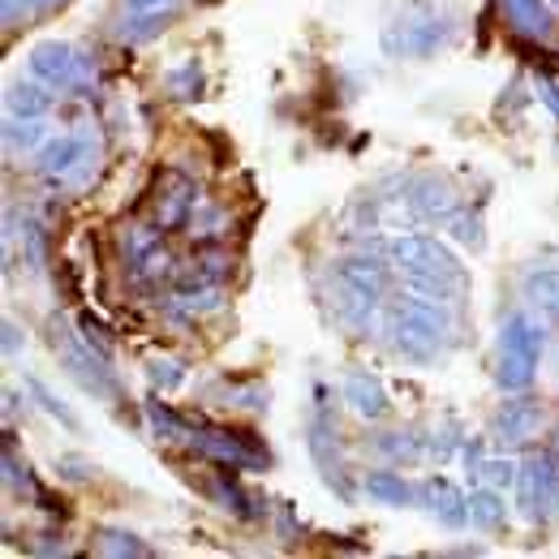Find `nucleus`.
Wrapping results in <instances>:
<instances>
[{"label":"nucleus","mask_w":559,"mask_h":559,"mask_svg":"<svg viewBox=\"0 0 559 559\" xmlns=\"http://www.w3.org/2000/svg\"><path fill=\"white\" fill-rule=\"evenodd\" d=\"M538 361H543V328L530 314H512L499 332V388L503 392H525L538 379Z\"/></svg>","instance_id":"f257e3e1"},{"label":"nucleus","mask_w":559,"mask_h":559,"mask_svg":"<svg viewBox=\"0 0 559 559\" xmlns=\"http://www.w3.org/2000/svg\"><path fill=\"white\" fill-rule=\"evenodd\" d=\"M443 336H448V314L439 310V301H426V297L396 301V345L409 357H435Z\"/></svg>","instance_id":"f03ea898"},{"label":"nucleus","mask_w":559,"mask_h":559,"mask_svg":"<svg viewBox=\"0 0 559 559\" xmlns=\"http://www.w3.org/2000/svg\"><path fill=\"white\" fill-rule=\"evenodd\" d=\"M190 443L203 456H211L215 465H224V469H259V465H267V452L246 430H194Z\"/></svg>","instance_id":"7ed1b4c3"},{"label":"nucleus","mask_w":559,"mask_h":559,"mask_svg":"<svg viewBox=\"0 0 559 559\" xmlns=\"http://www.w3.org/2000/svg\"><path fill=\"white\" fill-rule=\"evenodd\" d=\"M388 254H392L405 272H435V276L456 280V259H452L435 237H421V233L396 237V241L388 246Z\"/></svg>","instance_id":"20e7f679"},{"label":"nucleus","mask_w":559,"mask_h":559,"mask_svg":"<svg viewBox=\"0 0 559 559\" xmlns=\"http://www.w3.org/2000/svg\"><path fill=\"white\" fill-rule=\"evenodd\" d=\"M126 263H130V276L139 280V284H155V280H164L173 272V254L159 246V233H151V228H134L130 233Z\"/></svg>","instance_id":"39448f33"},{"label":"nucleus","mask_w":559,"mask_h":559,"mask_svg":"<svg viewBox=\"0 0 559 559\" xmlns=\"http://www.w3.org/2000/svg\"><path fill=\"white\" fill-rule=\"evenodd\" d=\"M31 73L48 86V91H66L78 82V52L70 44H39L31 52Z\"/></svg>","instance_id":"423d86ee"},{"label":"nucleus","mask_w":559,"mask_h":559,"mask_svg":"<svg viewBox=\"0 0 559 559\" xmlns=\"http://www.w3.org/2000/svg\"><path fill=\"white\" fill-rule=\"evenodd\" d=\"M341 288L349 293L357 306H374L379 297H383V284H388V276H383V263H370V259H349V263H341Z\"/></svg>","instance_id":"0eeeda50"},{"label":"nucleus","mask_w":559,"mask_h":559,"mask_svg":"<svg viewBox=\"0 0 559 559\" xmlns=\"http://www.w3.org/2000/svg\"><path fill=\"white\" fill-rule=\"evenodd\" d=\"M168 177V190L164 194H155V207H159V228H181L186 219H190V211H194V181L190 177H181V173H164Z\"/></svg>","instance_id":"6e6552de"},{"label":"nucleus","mask_w":559,"mask_h":559,"mask_svg":"<svg viewBox=\"0 0 559 559\" xmlns=\"http://www.w3.org/2000/svg\"><path fill=\"white\" fill-rule=\"evenodd\" d=\"M91 142L78 139V134H61V139H48L39 146V173L44 177H70L73 168L86 159Z\"/></svg>","instance_id":"1a4fd4ad"},{"label":"nucleus","mask_w":559,"mask_h":559,"mask_svg":"<svg viewBox=\"0 0 559 559\" xmlns=\"http://www.w3.org/2000/svg\"><path fill=\"white\" fill-rule=\"evenodd\" d=\"M345 401H349V409L357 418L374 421L383 418L388 409H392V401H388V392L379 388V379H370V374H349V383H345Z\"/></svg>","instance_id":"9d476101"},{"label":"nucleus","mask_w":559,"mask_h":559,"mask_svg":"<svg viewBox=\"0 0 559 559\" xmlns=\"http://www.w3.org/2000/svg\"><path fill=\"white\" fill-rule=\"evenodd\" d=\"M430 508H435V516L443 521V525H452V530H461V525H469V495H461L456 483H448V478H430Z\"/></svg>","instance_id":"9b49d317"},{"label":"nucleus","mask_w":559,"mask_h":559,"mask_svg":"<svg viewBox=\"0 0 559 559\" xmlns=\"http://www.w3.org/2000/svg\"><path fill=\"white\" fill-rule=\"evenodd\" d=\"M499 4H503V17H508L521 35H530V39H543V35H551V26H556L547 0H499Z\"/></svg>","instance_id":"f8f14e48"},{"label":"nucleus","mask_w":559,"mask_h":559,"mask_svg":"<svg viewBox=\"0 0 559 559\" xmlns=\"http://www.w3.org/2000/svg\"><path fill=\"white\" fill-rule=\"evenodd\" d=\"M414 211L421 219H452L456 211V190L443 177H421L414 186Z\"/></svg>","instance_id":"ddd939ff"},{"label":"nucleus","mask_w":559,"mask_h":559,"mask_svg":"<svg viewBox=\"0 0 559 559\" xmlns=\"http://www.w3.org/2000/svg\"><path fill=\"white\" fill-rule=\"evenodd\" d=\"M177 9H181V0H126V31L139 39L155 35Z\"/></svg>","instance_id":"4468645a"},{"label":"nucleus","mask_w":559,"mask_h":559,"mask_svg":"<svg viewBox=\"0 0 559 559\" xmlns=\"http://www.w3.org/2000/svg\"><path fill=\"white\" fill-rule=\"evenodd\" d=\"M4 104H9V117H44L48 104H52V95L35 78V82H13L9 95H4Z\"/></svg>","instance_id":"2eb2a0df"},{"label":"nucleus","mask_w":559,"mask_h":559,"mask_svg":"<svg viewBox=\"0 0 559 559\" xmlns=\"http://www.w3.org/2000/svg\"><path fill=\"white\" fill-rule=\"evenodd\" d=\"M538 421H543V414L534 401H508L499 409V435L503 439H530L538 430Z\"/></svg>","instance_id":"dca6fc26"},{"label":"nucleus","mask_w":559,"mask_h":559,"mask_svg":"<svg viewBox=\"0 0 559 559\" xmlns=\"http://www.w3.org/2000/svg\"><path fill=\"white\" fill-rule=\"evenodd\" d=\"M443 35H448V22H439V17H418V22H409L405 26V39H401V48L405 52H414V57H430L439 44H443Z\"/></svg>","instance_id":"f3484780"},{"label":"nucleus","mask_w":559,"mask_h":559,"mask_svg":"<svg viewBox=\"0 0 559 559\" xmlns=\"http://www.w3.org/2000/svg\"><path fill=\"white\" fill-rule=\"evenodd\" d=\"M361 487H366V495H370L374 503H388V508H405V503H409V483H405L401 474H392V469L366 474Z\"/></svg>","instance_id":"a211bd4d"},{"label":"nucleus","mask_w":559,"mask_h":559,"mask_svg":"<svg viewBox=\"0 0 559 559\" xmlns=\"http://www.w3.org/2000/svg\"><path fill=\"white\" fill-rule=\"evenodd\" d=\"M503 521H508V508H503L499 490H474L469 495V525L474 530H499Z\"/></svg>","instance_id":"6ab92c4d"},{"label":"nucleus","mask_w":559,"mask_h":559,"mask_svg":"<svg viewBox=\"0 0 559 559\" xmlns=\"http://www.w3.org/2000/svg\"><path fill=\"white\" fill-rule=\"evenodd\" d=\"M525 297L547 310V314H559V272H538V276L525 280Z\"/></svg>","instance_id":"aec40b11"},{"label":"nucleus","mask_w":559,"mask_h":559,"mask_svg":"<svg viewBox=\"0 0 559 559\" xmlns=\"http://www.w3.org/2000/svg\"><path fill=\"white\" fill-rule=\"evenodd\" d=\"M26 388L35 392V401L44 405V414H52V418L61 421L66 430H78V418L70 414V405H66V401H61V396H57V392L44 383V379H35V374H31V379H26Z\"/></svg>","instance_id":"412c9836"},{"label":"nucleus","mask_w":559,"mask_h":559,"mask_svg":"<svg viewBox=\"0 0 559 559\" xmlns=\"http://www.w3.org/2000/svg\"><path fill=\"white\" fill-rule=\"evenodd\" d=\"M146 418H151V426L164 435V439H190L194 430L186 426V418H177L168 405H159V401H146Z\"/></svg>","instance_id":"4be33fe9"},{"label":"nucleus","mask_w":559,"mask_h":559,"mask_svg":"<svg viewBox=\"0 0 559 559\" xmlns=\"http://www.w3.org/2000/svg\"><path fill=\"white\" fill-rule=\"evenodd\" d=\"M4 142L17 151H31V146H39L44 142V126H39V117H13L9 126H4Z\"/></svg>","instance_id":"5701e85b"},{"label":"nucleus","mask_w":559,"mask_h":559,"mask_svg":"<svg viewBox=\"0 0 559 559\" xmlns=\"http://www.w3.org/2000/svg\"><path fill=\"white\" fill-rule=\"evenodd\" d=\"M452 237H456L461 246H474V250H478V246L487 241L478 211H452Z\"/></svg>","instance_id":"b1692460"},{"label":"nucleus","mask_w":559,"mask_h":559,"mask_svg":"<svg viewBox=\"0 0 559 559\" xmlns=\"http://www.w3.org/2000/svg\"><path fill=\"white\" fill-rule=\"evenodd\" d=\"M95 551H104V556H146V547H142L134 534H121V530H104L99 534V543H95Z\"/></svg>","instance_id":"393cba45"},{"label":"nucleus","mask_w":559,"mask_h":559,"mask_svg":"<svg viewBox=\"0 0 559 559\" xmlns=\"http://www.w3.org/2000/svg\"><path fill=\"white\" fill-rule=\"evenodd\" d=\"M146 374H151V383H155L159 392H173V388L186 383V366H177V361H168V357H155V361L146 366Z\"/></svg>","instance_id":"a878e982"},{"label":"nucleus","mask_w":559,"mask_h":559,"mask_svg":"<svg viewBox=\"0 0 559 559\" xmlns=\"http://www.w3.org/2000/svg\"><path fill=\"white\" fill-rule=\"evenodd\" d=\"M78 332H82V341L91 345L95 353H104V357H112V336H108V328L95 319V314H78Z\"/></svg>","instance_id":"bb28decb"},{"label":"nucleus","mask_w":559,"mask_h":559,"mask_svg":"<svg viewBox=\"0 0 559 559\" xmlns=\"http://www.w3.org/2000/svg\"><path fill=\"white\" fill-rule=\"evenodd\" d=\"M478 469H483V478H487L490 487H512L521 465H512V461H483Z\"/></svg>","instance_id":"cd10ccee"},{"label":"nucleus","mask_w":559,"mask_h":559,"mask_svg":"<svg viewBox=\"0 0 559 559\" xmlns=\"http://www.w3.org/2000/svg\"><path fill=\"white\" fill-rule=\"evenodd\" d=\"M168 86H173L177 95H199V86H203V73H199V66L190 61V66H181V70L168 78Z\"/></svg>","instance_id":"c85d7f7f"},{"label":"nucleus","mask_w":559,"mask_h":559,"mask_svg":"<svg viewBox=\"0 0 559 559\" xmlns=\"http://www.w3.org/2000/svg\"><path fill=\"white\" fill-rule=\"evenodd\" d=\"M86 469H91V465H86L82 456H61V461H57V474L70 478V483H86Z\"/></svg>","instance_id":"c756f323"},{"label":"nucleus","mask_w":559,"mask_h":559,"mask_svg":"<svg viewBox=\"0 0 559 559\" xmlns=\"http://www.w3.org/2000/svg\"><path fill=\"white\" fill-rule=\"evenodd\" d=\"M534 91H538V99H543V104L559 117V86L547 78V73H538V78H534Z\"/></svg>","instance_id":"7c9ffc66"},{"label":"nucleus","mask_w":559,"mask_h":559,"mask_svg":"<svg viewBox=\"0 0 559 559\" xmlns=\"http://www.w3.org/2000/svg\"><path fill=\"white\" fill-rule=\"evenodd\" d=\"M17 4H22V9H52L57 0H4V22L17 17Z\"/></svg>","instance_id":"2f4dec72"},{"label":"nucleus","mask_w":559,"mask_h":559,"mask_svg":"<svg viewBox=\"0 0 559 559\" xmlns=\"http://www.w3.org/2000/svg\"><path fill=\"white\" fill-rule=\"evenodd\" d=\"M13 349H17V328L4 323V353H13Z\"/></svg>","instance_id":"473e14b6"},{"label":"nucleus","mask_w":559,"mask_h":559,"mask_svg":"<svg viewBox=\"0 0 559 559\" xmlns=\"http://www.w3.org/2000/svg\"><path fill=\"white\" fill-rule=\"evenodd\" d=\"M551 461H556V469H559V430H556V443H551Z\"/></svg>","instance_id":"72a5a7b5"}]
</instances>
